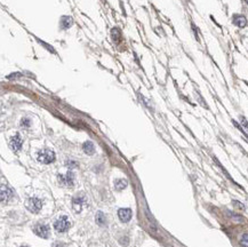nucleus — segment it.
<instances>
[{
    "mask_svg": "<svg viewBox=\"0 0 248 247\" xmlns=\"http://www.w3.org/2000/svg\"><path fill=\"white\" fill-rule=\"evenodd\" d=\"M25 206H26V208H28L30 212L37 214V213H39L40 211H41V208H43V200L35 197L30 198V199L26 200Z\"/></svg>",
    "mask_w": 248,
    "mask_h": 247,
    "instance_id": "nucleus-3",
    "label": "nucleus"
},
{
    "mask_svg": "<svg viewBox=\"0 0 248 247\" xmlns=\"http://www.w3.org/2000/svg\"><path fill=\"white\" fill-rule=\"evenodd\" d=\"M82 149H84V151H85V153H87V155H94V152H95V147H94V144H93V142L90 141H87L84 143V145H82Z\"/></svg>",
    "mask_w": 248,
    "mask_h": 247,
    "instance_id": "nucleus-12",
    "label": "nucleus"
},
{
    "mask_svg": "<svg viewBox=\"0 0 248 247\" xmlns=\"http://www.w3.org/2000/svg\"><path fill=\"white\" fill-rule=\"evenodd\" d=\"M118 216L120 219L121 222L127 223L131 221V216H133V213H131V208H120L118 211Z\"/></svg>",
    "mask_w": 248,
    "mask_h": 247,
    "instance_id": "nucleus-8",
    "label": "nucleus"
},
{
    "mask_svg": "<svg viewBox=\"0 0 248 247\" xmlns=\"http://www.w3.org/2000/svg\"><path fill=\"white\" fill-rule=\"evenodd\" d=\"M37 159L41 164H52L55 160V153L50 149H41L37 153Z\"/></svg>",
    "mask_w": 248,
    "mask_h": 247,
    "instance_id": "nucleus-1",
    "label": "nucleus"
},
{
    "mask_svg": "<svg viewBox=\"0 0 248 247\" xmlns=\"http://www.w3.org/2000/svg\"><path fill=\"white\" fill-rule=\"evenodd\" d=\"M33 231L37 236L41 237L44 239H47L50 235V230H49V226H47V224H37V226L33 228Z\"/></svg>",
    "mask_w": 248,
    "mask_h": 247,
    "instance_id": "nucleus-5",
    "label": "nucleus"
},
{
    "mask_svg": "<svg viewBox=\"0 0 248 247\" xmlns=\"http://www.w3.org/2000/svg\"><path fill=\"white\" fill-rule=\"evenodd\" d=\"M127 180H125V179H119V180H117L116 182H114V188H116V190L118 191H122L125 189V188L127 187Z\"/></svg>",
    "mask_w": 248,
    "mask_h": 247,
    "instance_id": "nucleus-13",
    "label": "nucleus"
},
{
    "mask_svg": "<svg viewBox=\"0 0 248 247\" xmlns=\"http://www.w3.org/2000/svg\"><path fill=\"white\" fill-rule=\"evenodd\" d=\"M85 201H86V198H85V196H84V194L77 196V197H75L73 199H72V204H73V207H75V209L77 211V213L80 212L82 204H84Z\"/></svg>",
    "mask_w": 248,
    "mask_h": 247,
    "instance_id": "nucleus-10",
    "label": "nucleus"
},
{
    "mask_svg": "<svg viewBox=\"0 0 248 247\" xmlns=\"http://www.w3.org/2000/svg\"><path fill=\"white\" fill-rule=\"evenodd\" d=\"M13 196V191L7 185L0 187V203H7Z\"/></svg>",
    "mask_w": 248,
    "mask_h": 247,
    "instance_id": "nucleus-7",
    "label": "nucleus"
},
{
    "mask_svg": "<svg viewBox=\"0 0 248 247\" xmlns=\"http://www.w3.org/2000/svg\"><path fill=\"white\" fill-rule=\"evenodd\" d=\"M232 22H233L234 25H237L239 28H245L246 24H247V20L244 15L240 14H234L233 17H232Z\"/></svg>",
    "mask_w": 248,
    "mask_h": 247,
    "instance_id": "nucleus-9",
    "label": "nucleus"
},
{
    "mask_svg": "<svg viewBox=\"0 0 248 247\" xmlns=\"http://www.w3.org/2000/svg\"><path fill=\"white\" fill-rule=\"evenodd\" d=\"M111 33H112V39H113L116 43H118V41H119V40L121 39V32H120V30H119L118 28L112 29Z\"/></svg>",
    "mask_w": 248,
    "mask_h": 247,
    "instance_id": "nucleus-15",
    "label": "nucleus"
},
{
    "mask_svg": "<svg viewBox=\"0 0 248 247\" xmlns=\"http://www.w3.org/2000/svg\"><path fill=\"white\" fill-rule=\"evenodd\" d=\"M67 166L69 167V168H75V167L78 166V164H77L76 161H73V160H67Z\"/></svg>",
    "mask_w": 248,
    "mask_h": 247,
    "instance_id": "nucleus-17",
    "label": "nucleus"
},
{
    "mask_svg": "<svg viewBox=\"0 0 248 247\" xmlns=\"http://www.w3.org/2000/svg\"><path fill=\"white\" fill-rule=\"evenodd\" d=\"M22 247H28V246H22Z\"/></svg>",
    "mask_w": 248,
    "mask_h": 247,
    "instance_id": "nucleus-21",
    "label": "nucleus"
},
{
    "mask_svg": "<svg viewBox=\"0 0 248 247\" xmlns=\"http://www.w3.org/2000/svg\"><path fill=\"white\" fill-rule=\"evenodd\" d=\"M95 220H96V223H97L99 226H105L106 224V217H105V215L103 214V212L97 213L95 216Z\"/></svg>",
    "mask_w": 248,
    "mask_h": 247,
    "instance_id": "nucleus-14",
    "label": "nucleus"
},
{
    "mask_svg": "<svg viewBox=\"0 0 248 247\" xmlns=\"http://www.w3.org/2000/svg\"><path fill=\"white\" fill-rule=\"evenodd\" d=\"M39 43L41 44V45H43V46L47 47V48H48V49H49V50H52V52H53V53H54V52H55V50H54L53 48H52V47H50V46H48V45H46V43H44V41H41V40H39Z\"/></svg>",
    "mask_w": 248,
    "mask_h": 247,
    "instance_id": "nucleus-19",
    "label": "nucleus"
},
{
    "mask_svg": "<svg viewBox=\"0 0 248 247\" xmlns=\"http://www.w3.org/2000/svg\"><path fill=\"white\" fill-rule=\"evenodd\" d=\"M57 179H58V182H60L62 185H64V187H73V184H75V175H73V173L72 172H67L65 175H63V174H60L58 176H57Z\"/></svg>",
    "mask_w": 248,
    "mask_h": 247,
    "instance_id": "nucleus-4",
    "label": "nucleus"
},
{
    "mask_svg": "<svg viewBox=\"0 0 248 247\" xmlns=\"http://www.w3.org/2000/svg\"><path fill=\"white\" fill-rule=\"evenodd\" d=\"M70 226H71L70 220H69V217L65 215L58 217V219L55 221V223H54V229L56 230L57 232H65V231L69 230Z\"/></svg>",
    "mask_w": 248,
    "mask_h": 247,
    "instance_id": "nucleus-2",
    "label": "nucleus"
},
{
    "mask_svg": "<svg viewBox=\"0 0 248 247\" xmlns=\"http://www.w3.org/2000/svg\"><path fill=\"white\" fill-rule=\"evenodd\" d=\"M241 244H244V247H247V233L244 235V240H241Z\"/></svg>",
    "mask_w": 248,
    "mask_h": 247,
    "instance_id": "nucleus-18",
    "label": "nucleus"
},
{
    "mask_svg": "<svg viewBox=\"0 0 248 247\" xmlns=\"http://www.w3.org/2000/svg\"><path fill=\"white\" fill-rule=\"evenodd\" d=\"M22 144H23V138L18 133L13 136L11 138V142H9V145H11V149L14 152H18L22 149Z\"/></svg>",
    "mask_w": 248,
    "mask_h": 247,
    "instance_id": "nucleus-6",
    "label": "nucleus"
},
{
    "mask_svg": "<svg viewBox=\"0 0 248 247\" xmlns=\"http://www.w3.org/2000/svg\"><path fill=\"white\" fill-rule=\"evenodd\" d=\"M60 24H61V28L65 30V29H69L72 26V24H73V20H72L71 16H62Z\"/></svg>",
    "mask_w": 248,
    "mask_h": 247,
    "instance_id": "nucleus-11",
    "label": "nucleus"
},
{
    "mask_svg": "<svg viewBox=\"0 0 248 247\" xmlns=\"http://www.w3.org/2000/svg\"><path fill=\"white\" fill-rule=\"evenodd\" d=\"M30 125H31V120L29 119V118H23L21 120V126L24 128H28L30 127Z\"/></svg>",
    "mask_w": 248,
    "mask_h": 247,
    "instance_id": "nucleus-16",
    "label": "nucleus"
},
{
    "mask_svg": "<svg viewBox=\"0 0 248 247\" xmlns=\"http://www.w3.org/2000/svg\"><path fill=\"white\" fill-rule=\"evenodd\" d=\"M52 247H64V245L62 243H55Z\"/></svg>",
    "mask_w": 248,
    "mask_h": 247,
    "instance_id": "nucleus-20",
    "label": "nucleus"
}]
</instances>
